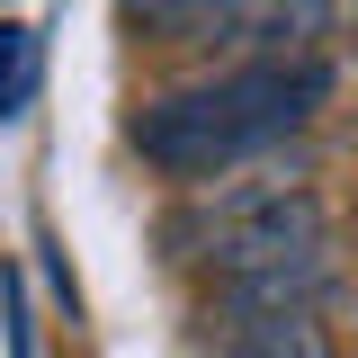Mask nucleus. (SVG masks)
<instances>
[{
    "label": "nucleus",
    "mask_w": 358,
    "mask_h": 358,
    "mask_svg": "<svg viewBox=\"0 0 358 358\" xmlns=\"http://www.w3.org/2000/svg\"><path fill=\"white\" fill-rule=\"evenodd\" d=\"M341 72L322 54H260V63H224L206 81H179L162 99L134 108L126 143L152 162L162 179H215V171H242L260 162L268 143L305 134L322 108H331Z\"/></svg>",
    "instance_id": "f257e3e1"
},
{
    "label": "nucleus",
    "mask_w": 358,
    "mask_h": 358,
    "mask_svg": "<svg viewBox=\"0 0 358 358\" xmlns=\"http://www.w3.org/2000/svg\"><path fill=\"white\" fill-rule=\"evenodd\" d=\"M171 260L206 268V278H242V268L296 260V251H322L331 242V215L296 171H215V188H188V206L162 224Z\"/></svg>",
    "instance_id": "f03ea898"
},
{
    "label": "nucleus",
    "mask_w": 358,
    "mask_h": 358,
    "mask_svg": "<svg viewBox=\"0 0 358 358\" xmlns=\"http://www.w3.org/2000/svg\"><path fill=\"white\" fill-rule=\"evenodd\" d=\"M126 18L152 45H206V54H322V36L341 27L331 0H126Z\"/></svg>",
    "instance_id": "7ed1b4c3"
},
{
    "label": "nucleus",
    "mask_w": 358,
    "mask_h": 358,
    "mask_svg": "<svg viewBox=\"0 0 358 358\" xmlns=\"http://www.w3.org/2000/svg\"><path fill=\"white\" fill-rule=\"evenodd\" d=\"M331 287H341V251L322 242V251H296V260L215 278V287H206V322H278V313H313Z\"/></svg>",
    "instance_id": "20e7f679"
},
{
    "label": "nucleus",
    "mask_w": 358,
    "mask_h": 358,
    "mask_svg": "<svg viewBox=\"0 0 358 358\" xmlns=\"http://www.w3.org/2000/svg\"><path fill=\"white\" fill-rule=\"evenodd\" d=\"M206 358H331L313 313H278V322H224Z\"/></svg>",
    "instance_id": "39448f33"
},
{
    "label": "nucleus",
    "mask_w": 358,
    "mask_h": 358,
    "mask_svg": "<svg viewBox=\"0 0 358 358\" xmlns=\"http://www.w3.org/2000/svg\"><path fill=\"white\" fill-rule=\"evenodd\" d=\"M45 90V27L27 18H0V126H18Z\"/></svg>",
    "instance_id": "423d86ee"
},
{
    "label": "nucleus",
    "mask_w": 358,
    "mask_h": 358,
    "mask_svg": "<svg viewBox=\"0 0 358 358\" xmlns=\"http://www.w3.org/2000/svg\"><path fill=\"white\" fill-rule=\"evenodd\" d=\"M0 331H9V358H45L36 350V322H27V287L0 278Z\"/></svg>",
    "instance_id": "0eeeda50"
},
{
    "label": "nucleus",
    "mask_w": 358,
    "mask_h": 358,
    "mask_svg": "<svg viewBox=\"0 0 358 358\" xmlns=\"http://www.w3.org/2000/svg\"><path fill=\"white\" fill-rule=\"evenodd\" d=\"M331 9H341V18H358V0H331Z\"/></svg>",
    "instance_id": "6e6552de"
}]
</instances>
